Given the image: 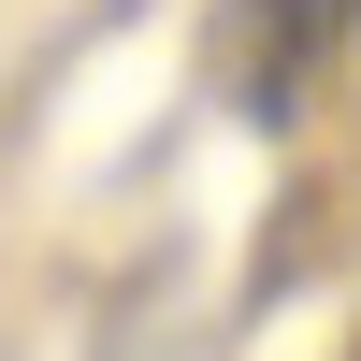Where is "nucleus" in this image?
<instances>
[{
  "mask_svg": "<svg viewBox=\"0 0 361 361\" xmlns=\"http://www.w3.org/2000/svg\"><path fill=\"white\" fill-rule=\"evenodd\" d=\"M347 29V0H275V15H246L231 29V58H246V73H231V116H289V87H304V58L333 44Z\"/></svg>",
  "mask_w": 361,
  "mask_h": 361,
  "instance_id": "nucleus-1",
  "label": "nucleus"
}]
</instances>
